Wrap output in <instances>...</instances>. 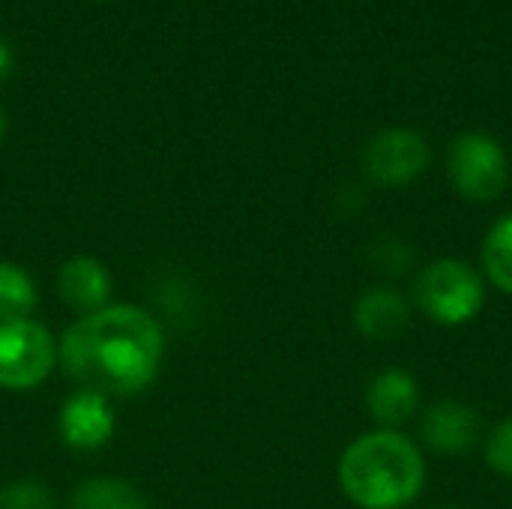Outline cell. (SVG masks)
Returning <instances> with one entry per match:
<instances>
[{"label":"cell","instance_id":"30bf717a","mask_svg":"<svg viewBox=\"0 0 512 509\" xmlns=\"http://www.w3.org/2000/svg\"><path fill=\"white\" fill-rule=\"evenodd\" d=\"M60 435L75 450H96V447L108 444L114 435V414L108 408V399L99 393L78 390L63 405Z\"/></svg>","mask_w":512,"mask_h":509},{"label":"cell","instance_id":"52a82bcc","mask_svg":"<svg viewBox=\"0 0 512 509\" xmlns=\"http://www.w3.org/2000/svg\"><path fill=\"white\" fill-rule=\"evenodd\" d=\"M483 441V417L462 399H441L420 417V444L435 456H465Z\"/></svg>","mask_w":512,"mask_h":509},{"label":"cell","instance_id":"e0dca14e","mask_svg":"<svg viewBox=\"0 0 512 509\" xmlns=\"http://www.w3.org/2000/svg\"><path fill=\"white\" fill-rule=\"evenodd\" d=\"M0 509H57L54 495L33 483V480H15L0 489Z\"/></svg>","mask_w":512,"mask_h":509},{"label":"cell","instance_id":"5bb4252c","mask_svg":"<svg viewBox=\"0 0 512 509\" xmlns=\"http://www.w3.org/2000/svg\"><path fill=\"white\" fill-rule=\"evenodd\" d=\"M36 306V285L30 273L12 261H0V324L30 318Z\"/></svg>","mask_w":512,"mask_h":509},{"label":"cell","instance_id":"d6986e66","mask_svg":"<svg viewBox=\"0 0 512 509\" xmlns=\"http://www.w3.org/2000/svg\"><path fill=\"white\" fill-rule=\"evenodd\" d=\"M3 132H6V117H3V108H0V141H3Z\"/></svg>","mask_w":512,"mask_h":509},{"label":"cell","instance_id":"8fae6325","mask_svg":"<svg viewBox=\"0 0 512 509\" xmlns=\"http://www.w3.org/2000/svg\"><path fill=\"white\" fill-rule=\"evenodd\" d=\"M57 288H60V297L66 300V306L78 309L81 315H93L108 306L111 276L102 261L90 258V255H78L60 267Z\"/></svg>","mask_w":512,"mask_h":509},{"label":"cell","instance_id":"3957f363","mask_svg":"<svg viewBox=\"0 0 512 509\" xmlns=\"http://www.w3.org/2000/svg\"><path fill=\"white\" fill-rule=\"evenodd\" d=\"M489 282L465 258L447 255L423 264L414 276V306L438 327H465L486 309Z\"/></svg>","mask_w":512,"mask_h":509},{"label":"cell","instance_id":"8992f818","mask_svg":"<svg viewBox=\"0 0 512 509\" xmlns=\"http://www.w3.org/2000/svg\"><path fill=\"white\" fill-rule=\"evenodd\" d=\"M57 360L51 333L24 318L0 324V387L3 390H33L39 387Z\"/></svg>","mask_w":512,"mask_h":509},{"label":"cell","instance_id":"ba28073f","mask_svg":"<svg viewBox=\"0 0 512 509\" xmlns=\"http://www.w3.org/2000/svg\"><path fill=\"white\" fill-rule=\"evenodd\" d=\"M414 318V303L390 282L366 288L351 309V321L360 336L369 342H393L399 339Z\"/></svg>","mask_w":512,"mask_h":509},{"label":"cell","instance_id":"277c9868","mask_svg":"<svg viewBox=\"0 0 512 509\" xmlns=\"http://www.w3.org/2000/svg\"><path fill=\"white\" fill-rule=\"evenodd\" d=\"M447 177L471 204L498 201L510 183V159L504 144L480 129L459 132L447 150Z\"/></svg>","mask_w":512,"mask_h":509},{"label":"cell","instance_id":"9c48e42d","mask_svg":"<svg viewBox=\"0 0 512 509\" xmlns=\"http://www.w3.org/2000/svg\"><path fill=\"white\" fill-rule=\"evenodd\" d=\"M420 402H423L420 381L402 366L381 369L366 387V411L378 423V429L402 432V426L417 417Z\"/></svg>","mask_w":512,"mask_h":509},{"label":"cell","instance_id":"9a60e30c","mask_svg":"<svg viewBox=\"0 0 512 509\" xmlns=\"http://www.w3.org/2000/svg\"><path fill=\"white\" fill-rule=\"evenodd\" d=\"M369 258L387 279H402L417 267V249L405 237H396V234L378 237L369 246Z\"/></svg>","mask_w":512,"mask_h":509},{"label":"cell","instance_id":"ac0fdd59","mask_svg":"<svg viewBox=\"0 0 512 509\" xmlns=\"http://www.w3.org/2000/svg\"><path fill=\"white\" fill-rule=\"evenodd\" d=\"M12 48L6 45V39L0 36V81H6L9 78V72H12Z\"/></svg>","mask_w":512,"mask_h":509},{"label":"cell","instance_id":"2e32d148","mask_svg":"<svg viewBox=\"0 0 512 509\" xmlns=\"http://www.w3.org/2000/svg\"><path fill=\"white\" fill-rule=\"evenodd\" d=\"M483 459L486 468L504 480H512V417H504L483 435Z\"/></svg>","mask_w":512,"mask_h":509},{"label":"cell","instance_id":"6da1fadb","mask_svg":"<svg viewBox=\"0 0 512 509\" xmlns=\"http://www.w3.org/2000/svg\"><path fill=\"white\" fill-rule=\"evenodd\" d=\"M165 339L159 324L138 306H105L81 315L60 339L63 372L87 393L132 396L153 384Z\"/></svg>","mask_w":512,"mask_h":509},{"label":"cell","instance_id":"5b68a950","mask_svg":"<svg viewBox=\"0 0 512 509\" xmlns=\"http://www.w3.org/2000/svg\"><path fill=\"white\" fill-rule=\"evenodd\" d=\"M432 165V147L417 129L390 126L363 147V174L381 189H402L420 180Z\"/></svg>","mask_w":512,"mask_h":509},{"label":"cell","instance_id":"7a4b0ae2","mask_svg":"<svg viewBox=\"0 0 512 509\" xmlns=\"http://www.w3.org/2000/svg\"><path fill=\"white\" fill-rule=\"evenodd\" d=\"M336 477L357 509H408L426 489L429 465L414 438L399 429H375L342 450Z\"/></svg>","mask_w":512,"mask_h":509},{"label":"cell","instance_id":"4fadbf2b","mask_svg":"<svg viewBox=\"0 0 512 509\" xmlns=\"http://www.w3.org/2000/svg\"><path fill=\"white\" fill-rule=\"evenodd\" d=\"M69 509H147V498L120 477H90L72 492Z\"/></svg>","mask_w":512,"mask_h":509},{"label":"cell","instance_id":"7c38bea8","mask_svg":"<svg viewBox=\"0 0 512 509\" xmlns=\"http://www.w3.org/2000/svg\"><path fill=\"white\" fill-rule=\"evenodd\" d=\"M480 273L486 282L512 297V210L498 216L480 243Z\"/></svg>","mask_w":512,"mask_h":509},{"label":"cell","instance_id":"ffe728a7","mask_svg":"<svg viewBox=\"0 0 512 509\" xmlns=\"http://www.w3.org/2000/svg\"><path fill=\"white\" fill-rule=\"evenodd\" d=\"M435 509H462V507H456V504H447V507H435Z\"/></svg>","mask_w":512,"mask_h":509}]
</instances>
